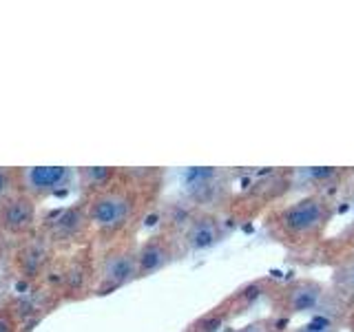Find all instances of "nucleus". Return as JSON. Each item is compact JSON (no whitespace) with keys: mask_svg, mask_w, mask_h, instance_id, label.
<instances>
[{"mask_svg":"<svg viewBox=\"0 0 354 332\" xmlns=\"http://www.w3.org/2000/svg\"><path fill=\"white\" fill-rule=\"evenodd\" d=\"M332 219V204L324 195H308L299 199L292 206L283 208L277 217V226L283 232V237L295 241L317 239L326 230Z\"/></svg>","mask_w":354,"mask_h":332,"instance_id":"f257e3e1","label":"nucleus"},{"mask_svg":"<svg viewBox=\"0 0 354 332\" xmlns=\"http://www.w3.org/2000/svg\"><path fill=\"white\" fill-rule=\"evenodd\" d=\"M133 213V202L122 191H102L93 197L88 206V219L100 230H118L129 221Z\"/></svg>","mask_w":354,"mask_h":332,"instance_id":"f03ea898","label":"nucleus"},{"mask_svg":"<svg viewBox=\"0 0 354 332\" xmlns=\"http://www.w3.org/2000/svg\"><path fill=\"white\" fill-rule=\"evenodd\" d=\"M326 288L315 279L295 282L281 293L279 306L286 315H308L326 308Z\"/></svg>","mask_w":354,"mask_h":332,"instance_id":"7ed1b4c3","label":"nucleus"},{"mask_svg":"<svg viewBox=\"0 0 354 332\" xmlns=\"http://www.w3.org/2000/svg\"><path fill=\"white\" fill-rule=\"evenodd\" d=\"M138 277V250L131 248H118L113 252H109L102 264V279L104 290H113L129 282H133Z\"/></svg>","mask_w":354,"mask_h":332,"instance_id":"20e7f679","label":"nucleus"},{"mask_svg":"<svg viewBox=\"0 0 354 332\" xmlns=\"http://www.w3.org/2000/svg\"><path fill=\"white\" fill-rule=\"evenodd\" d=\"M20 177L31 195H51L62 191L73 173L66 166H27Z\"/></svg>","mask_w":354,"mask_h":332,"instance_id":"39448f33","label":"nucleus"},{"mask_svg":"<svg viewBox=\"0 0 354 332\" xmlns=\"http://www.w3.org/2000/svg\"><path fill=\"white\" fill-rule=\"evenodd\" d=\"M36 221V206L29 195L11 193L0 199V226L7 232H27Z\"/></svg>","mask_w":354,"mask_h":332,"instance_id":"423d86ee","label":"nucleus"},{"mask_svg":"<svg viewBox=\"0 0 354 332\" xmlns=\"http://www.w3.org/2000/svg\"><path fill=\"white\" fill-rule=\"evenodd\" d=\"M175 259V248L171 239L151 237L138 248V277H151L160 273Z\"/></svg>","mask_w":354,"mask_h":332,"instance_id":"0eeeda50","label":"nucleus"},{"mask_svg":"<svg viewBox=\"0 0 354 332\" xmlns=\"http://www.w3.org/2000/svg\"><path fill=\"white\" fill-rule=\"evenodd\" d=\"M219 239H221V228L217 224V219L208 215L195 217L191 224H188L186 235H184L188 250H208V248H213Z\"/></svg>","mask_w":354,"mask_h":332,"instance_id":"6e6552de","label":"nucleus"},{"mask_svg":"<svg viewBox=\"0 0 354 332\" xmlns=\"http://www.w3.org/2000/svg\"><path fill=\"white\" fill-rule=\"evenodd\" d=\"M44 259H47V252H44V248L40 246V243H33V246H27L25 250H22V268H25L27 273H38L40 266L44 264Z\"/></svg>","mask_w":354,"mask_h":332,"instance_id":"1a4fd4ad","label":"nucleus"},{"mask_svg":"<svg viewBox=\"0 0 354 332\" xmlns=\"http://www.w3.org/2000/svg\"><path fill=\"white\" fill-rule=\"evenodd\" d=\"M335 284L341 288V290L354 295V261L341 266V268L335 273Z\"/></svg>","mask_w":354,"mask_h":332,"instance_id":"9d476101","label":"nucleus"},{"mask_svg":"<svg viewBox=\"0 0 354 332\" xmlns=\"http://www.w3.org/2000/svg\"><path fill=\"white\" fill-rule=\"evenodd\" d=\"M80 175L91 186H102V184H106L111 180V177H113V171H111V169H84Z\"/></svg>","mask_w":354,"mask_h":332,"instance_id":"9b49d317","label":"nucleus"},{"mask_svg":"<svg viewBox=\"0 0 354 332\" xmlns=\"http://www.w3.org/2000/svg\"><path fill=\"white\" fill-rule=\"evenodd\" d=\"M339 173L337 169H306L304 171V177H308V180H313V182H332V180H337Z\"/></svg>","mask_w":354,"mask_h":332,"instance_id":"f8f14e48","label":"nucleus"},{"mask_svg":"<svg viewBox=\"0 0 354 332\" xmlns=\"http://www.w3.org/2000/svg\"><path fill=\"white\" fill-rule=\"evenodd\" d=\"M14 193V175L7 169H0V199Z\"/></svg>","mask_w":354,"mask_h":332,"instance_id":"ddd939ff","label":"nucleus"},{"mask_svg":"<svg viewBox=\"0 0 354 332\" xmlns=\"http://www.w3.org/2000/svg\"><path fill=\"white\" fill-rule=\"evenodd\" d=\"M232 332H274V328H272V321L259 319V321H252V324L243 326L239 330H232Z\"/></svg>","mask_w":354,"mask_h":332,"instance_id":"4468645a","label":"nucleus"},{"mask_svg":"<svg viewBox=\"0 0 354 332\" xmlns=\"http://www.w3.org/2000/svg\"><path fill=\"white\" fill-rule=\"evenodd\" d=\"M292 332H337V328H332V326H304V328H299V330H292Z\"/></svg>","mask_w":354,"mask_h":332,"instance_id":"2eb2a0df","label":"nucleus"},{"mask_svg":"<svg viewBox=\"0 0 354 332\" xmlns=\"http://www.w3.org/2000/svg\"><path fill=\"white\" fill-rule=\"evenodd\" d=\"M0 332H14V321L7 313H0Z\"/></svg>","mask_w":354,"mask_h":332,"instance_id":"dca6fc26","label":"nucleus"}]
</instances>
